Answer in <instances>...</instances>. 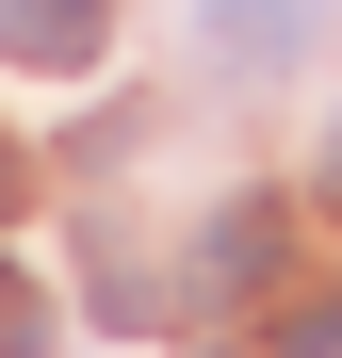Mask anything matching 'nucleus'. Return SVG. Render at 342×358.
Here are the masks:
<instances>
[{
  "mask_svg": "<svg viewBox=\"0 0 342 358\" xmlns=\"http://www.w3.org/2000/svg\"><path fill=\"white\" fill-rule=\"evenodd\" d=\"M0 212H17V147H0Z\"/></svg>",
  "mask_w": 342,
  "mask_h": 358,
  "instance_id": "423d86ee",
  "label": "nucleus"
},
{
  "mask_svg": "<svg viewBox=\"0 0 342 358\" xmlns=\"http://www.w3.org/2000/svg\"><path fill=\"white\" fill-rule=\"evenodd\" d=\"M326 17H342V0H212V66L277 82V66H310V49H326Z\"/></svg>",
  "mask_w": 342,
  "mask_h": 358,
  "instance_id": "f257e3e1",
  "label": "nucleus"
},
{
  "mask_svg": "<svg viewBox=\"0 0 342 358\" xmlns=\"http://www.w3.org/2000/svg\"><path fill=\"white\" fill-rule=\"evenodd\" d=\"M277 358H342V293H326V310H294V326H277Z\"/></svg>",
  "mask_w": 342,
  "mask_h": 358,
  "instance_id": "39448f33",
  "label": "nucleus"
},
{
  "mask_svg": "<svg viewBox=\"0 0 342 358\" xmlns=\"http://www.w3.org/2000/svg\"><path fill=\"white\" fill-rule=\"evenodd\" d=\"M0 358H49V310H33L17 277H0Z\"/></svg>",
  "mask_w": 342,
  "mask_h": 358,
  "instance_id": "20e7f679",
  "label": "nucleus"
},
{
  "mask_svg": "<svg viewBox=\"0 0 342 358\" xmlns=\"http://www.w3.org/2000/svg\"><path fill=\"white\" fill-rule=\"evenodd\" d=\"M98 49H114V0H0V66L66 82V66H98Z\"/></svg>",
  "mask_w": 342,
  "mask_h": 358,
  "instance_id": "f03ea898",
  "label": "nucleus"
},
{
  "mask_svg": "<svg viewBox=\"0 0 342 358\" xmlns=\"http://www.w3.org/2000/svg\"><path fill=\"white\" fill-rule=\"evenodd\" d=\"M277 245H294V212H277V196H228V212L196 228V293H261Z\"/></svg>",
  "mask_w": 342,
  "mask_h": 358,
  "instance_id": "7ed1b4c3",
  "label": "nucleus"
}]
</instances>
